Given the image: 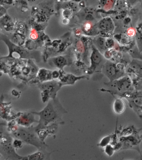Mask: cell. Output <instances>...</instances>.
Masks as SVG:
<instances>
[{
    "mask_svg": "<svg viewBox=\"0 0 142 160\" xmlns=\"http://www.w3.org/2000/svg\"><path fill=\"white\" fill-rule=\"evenodd\" d=\"M39 117V125L35 127L36 131L42 129L51 124L64 123L62 118L67 111L63 106L57 97L49 100L46 106L39 112H32Z\"/></svg>",
    "mask_w": 142,
    "mask_h": 160,
    "instance_id": "obj_1",
    "label": "cell"
},
{
    "mask_svg": "<svg viewBox=\"0 0 142 160\" xmlns=\"http://www.w3.org/2000/svg\"><path fill=\"white\" fill-rule=\"evenodd\" d=\"M13 132V136L16 138L25 143L33 145L39 150L45 149L48 146L40 139L34 127L21 126Z\"/></svg>",
    "mask_w": 142,
    "mask_h": 160,
    "instance_id": "obj_2",
    "label": "cell"
},
{
    "mask_svg": "<svg viewBox=\"0 0 142 160\" xmlns=\"http://www.w3.org/2000/svg\"><path fill=\"white\" fill-rule=\"evenodd\" d=\"M105 85L111 88V90L102 88L100 90L109 93L111 95L122 98L124 94L135 91L131 79L127 74L115 79L111 82L106 83Z\"/></svg>",
    "mask_w": 142,
    "mask_h": 160,
    "instance_id": "obj_3",
    "label": "cell"
},
{
    "mask_svg": "<svg viewBox=\"0 0 142 160\" xmlns=\"http://www.w3.org/2000/svg\"><path fill=\"white\" fill-rule=\"evenodd\" d=\"M101 71L109 79V82H111L126 75L125 69L123 65L111 61L106 60L102 65Z\"/></svg>",
    "mask_w": 142,
    "mask_h": 160,
    "instance_id": "obj_4",
    "label": "cell"
},
{
    "mask_svg": "<svg viewBox=\"0 0 142 160\" xmlns=\"http://www.w3.org/2000/svg\"><path fill=\"white\" fill-rule=\"evenodd\" d=\"M62 87L60 82L54 79L42 82L39 85V88L42 91L43 101L45 102L50 99L56 98L57 94Z\"/></svg>",
    "mask_w": 142,
    "mask_h": 160,
    "instance_id": "obj_5",
    "label": "cell"
},
{
    "mask_svg": "<svg viewBox=\"0 0 142 160\" xmlns=\"http://www.w3.org/2000/svg\"><path fill=\"white\" fill-rule=\"evenodd\" d=\"M140 131L136 130L134 133L129 136H121L119 141L122 144L121 150L133 149L137 150L140 153V144L141 141V138L140 137Z\"/></svg>",
    "mask_w": 142,
    "mask_h": 160,
    "instance_id": "obj_6",
    "label": "cell"
},
{
    "mask_svg": "<svg viewBox=\"0 0 142 160\" xmlns=\"http://www.w3.org/2000/svg\"><path fill=\"white\" fill-rule=\"evenodd\" d=\"M90 65L88 69V72L90 74H92L102 68V65L106 61V59L101 52L95 47L93 44L91 46V53L90 56Z\"/></svg>",
    "mask_w": 142,
    "mask_h": 160,
    "instance_id": "obj_7",
    "label": "cell"
},
{
    "mask_svg": "<svg viewBox=\"0 0 142 160\" xmlns=\"http://www.w3.org/2000/svg\"><path fill=\"white\" fill-rule=\"evenodd\" d=\"M130 107L132 109L141 120L142 115V90H135L130 97L127 100Z\"/></svg>",
    "mask_w": 142,
    "mask_h": 160,
    "instance_id": "obj_8",
    "label": "cell"
},
{
    "mask_svg": "<svg viewBox=\"0 0 142 160\" xmlns=\"http://www.w3.org/2000/svg\"><path fill=\"white\" fill-rule=\"evenodd\" d=\"M2 40L6 43L9 49V54L8 57L11 58H27L29 56V53L27 51L17 46L10 41L8 38L2 36Z\"/></svg>",
    "mask_w": 142,
    "mask_h": 160,
    "instance_id": "obj_9",
    "label": "cell"
},
{
    "mask_svg": "<svg viewBox=\"0 0 142 160\" xmlns=\"http://www.w3.org/2000/svg\"><path fill=\"white\" fill-rule=\"evenodd\" d=\"M142 62L141 60L135 59L132 61L128 67L125 69L126 74L131 80L142 78Z\"/></svg>",
    "mask_w": 142,
    "mask_h": 160,
    "instance_id": "obj_10",
    "label": "cell"
},
{
    "mask_svg": "<svg viewBox=\"0 0 142 160\" xmlns=\"http://www.w3.org/2000/svg\"><path fill=\"white\" fill-rule=\"evenodd\" d=\"M97 28L102 35L109 36L113 33L115 27L113 19L111 17H106L97 23Z\"/></svg>",
    "mask_w": 142,
    "mask_h": 160,
    "instance_id": "obj_11",
    "label": "cell"
},
{
    "mask_svg": "<svg viewBox=\"0 0 142 160\" xmlns=\"http://www.w3.org/2000/svg\"><path fill=\"white\" fill-rule=\"evenodd\" d=\"M60 71V76L59 77V82L62 86L65 85H75L76 82L81 79H87L86 75L77 76L72 74L67 73L62 70Z\"/></svg>",
    "mask_w": 142,
    "mask_h": 160,
    "instance_id": "obj_12",
    "label": "cell"
},
{
    "mask_svg": "<svg viewBox=\"0 0 142 160\" xmlns=\"http://www.w3.org/2000/svg\"><path fill=\"white\" fill-rule=\"evenodd\" d=\"M50 61L51 64L60 70L64 71V68L70 64V61L65 56L54 57L51 58Z\"/></svg>",
    "mask_w": 142,
    "mask_h": 160,
    "instance_id": "obj_13",
    "label": "cell"
},
{
    "mask_svg": "<svg viewBox=\"0 0 142 160\" xmlns=\"http://www.w3.org/2000/svg\"><path fill=\"white\" fill-rule=\"evenodd\" d=\"M18 124L23 127H30L32 123L34 122H38L36 121L34 118V114L31 112V113L25 114L18 118L17 120Z\"/></svg>",
    "mask_w": 142,
    "mask_h": 160,
    "instance_id": "obj_14",
    "label": "cell"
},
{
    "mask_svg": "<svg viewBox=\"0 0 142 160\" xmlns=\"http://www.w3.org/2000/svg\"><path fill=\"white\" fill-rule=\"evenodd\" d=\"M114 98V103H113V110L118 115H121L123 113L126 109V104L122 98L119 97L112 95Z\"/></svg>",
    "mask_w": 142,
    "mask_h": 160,
    "instance_id": "obj_15",
    "label": "cell"
},
{
    "mask_svg": "<svg viewBox=\"0 0 142 160\" xmlns=\"http://www.w3.org/2000/svg\"><path fill=\"white\" fill-rule=\"evenodd\" d=\"M39 151L36 152L31 156L25 157V160H44L50 158L52 152L49 153L44 150H39Z\"/></svg>",
    "mask_w": 142,
    "mask_h": 160,
    "instance_id": "obj_16",
    "label": "cell"
},
{
    "mask_svg": "<svg viewBox=\"0 0 142 160\" xmlns=\"http://www.w3.org/2000/svg\"><path fill=\"white\" fill-rule=\"evenodd\" d=\"M106 41V38L102 37H97L94 40L93 45L102 54L105 52L107 49Z\"/></svg>",
    "mask_w": 142,
    "mask_h": 160,
    "instance_id": "obj_17",
    "label": "cell"
},
{
    "mask_svg": "<svg viewBox=\"0 0 142 160\" xmlns=\"http://www.w3.org/2000/svg\"><path fill=\"white\" fill-rule=\"evenodd\" d=\"M52 71L51 70L43 68L40 69L38 72V78L41 81V82L52 80Z\"/></svg>",
    "mask_w": 142,
    "mask_h": 160,
    "instance_id": "obj_18",
    "label": "cell"
},
{
    "mask_svg": "<svg viewBox=\"0 0 142 160\" xmlns=\"http://www.w3.org/2000/svg\"><path fill=\"white\" fill-rule=\"evenodd\" d=\"M113 136V134H111L108 135V136L104 137L102 139L101 141L99 142V143L97 144V146H98L99 147L103 148H104L106 147L107 145L111 143Z\"/></svg>",
    "mask_w": 142,
    "mask_h": 160,
    "instance_id": "obj_19",
    "label": "cell"
},
{
    "mask_svg": "<svg viewBox=\"0 0 142 160\" xmlns=\"http://www.w3.org/2000/svg\"><path fill=\"white\" fill-rule=\"evenodd\" d=\"M104 148L105 153L109 157H111V156H113L114 154L115 151H116L114 146L110 143L107 145Z\"/></svg>",
    "mask_w": 142,
    "mask_h": 160,
    "instance_id": "obj_20",
    "label": "cell"
},
{
    "mask_svg": "<svg viewBox=\"0 0 142 160\" xmlns=\"http://www.w3.org/2000/svg\"><path fill=\"white\" fill-rule=\"evenodd\" d=\"M114 42L113 39H111V38H108V39H106V44L107 49L108 48H112L113 45H114Z\"/></svg>",
    "mask_w": 142,
    "mask_h": 160,
    "instance_id": "obj_21",
    "label": "cell"
},
{
    "mask_svg": "<svg viewBox=\"0 0 142 160\" xmlns=\"http://www.w3.org/2000/svg\"><path fill=\"white\" fill-rule=\"evenodd\" d=\"M60 71H58L57 70H54L52 72V76L53 79H59L60 76Z\"/></svg>",
    "mask_w": 142,
    "mask_h": 160,
    "instance_id": "obj_22",
    "label": "cell"
},
{
    "mask_svg": "<svg viewBox=\"0 0 142 160\" xmlns=\"http://www.w3.org/2000/svg\"><path fill=\"white\" fill-rule=\"evenodd\" d=\"M127 3L131 6H134L141 0H126Z\"/></svg>",
    "mask_w": 142,
    "mask_h": 160,
    "instance_id": "obj_23",
    "label": "cell"
}]
</instances>
